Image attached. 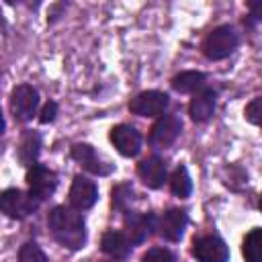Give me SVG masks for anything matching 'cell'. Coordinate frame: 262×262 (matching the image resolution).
<instances>
[{
	"mask_svg": "<svg viewBox=\"0 0 262 262\" xmlns=\"http://www.w3.org/2000/svg\"><path fill=\"white\" fill-rule=\"evenodd\" d=\"M250 10H252V14H254L256 18L262 20V0H260V2H252V4H250Z\"/></svg>",
	"mask_w": 262,
	"mask_h": 262,
	"instance_id": "obj_26",
	"label": "cell"
},
{
	"mask_svg": "<svg viewBox=\"0 0 262 262\" xmlns=\"http://www.w3.org/2000/svg\"><path fill=\"white\" fill-rule=\"evenodd\" d=\"M242 254L246 262H262V229H252L242 244Z\"/></svg>",
	"mask_w": 262,
	"mask_h": 262,
	"instance_id": "obj_19",
	"label": "cell"
},
{
	"mask_svg": "<svg viewBox=\"0 0 262 262\" xmlns=\"http://www.w3.org/2000/svg\"><path fill=\"white\" fill-rule=\"evenodd\" d=\"M156 229V217L145 213H129L125 217V235L131 239V244L145 242Z\"/></svg>",
	"mask_w": 262,
	"mask_h": 262,
	"instance_id": "obj_11",
	"label": "cell"
},
{
	"mask_svg": "<svg viewBox=\"0 0 262 262\" xmlns=\"http://www.w3.org/2000/svg\"><path fill=\"white\" fill-rule=\"evenodd\" d=\"M141 262H174V254L168 248H151L143 254Z\"/></svg>",
	"mask_w": 262,
	"mask_h": 262,
	"instance_id": "obj_23",
	"label": "cell"
},
{
	"mask_svg": "<svg viewBox=\"0 0 262 262\" xmlns=\"http://www.w3.org/2000/svg\"><path fill=\"white\" fill-rule=\"evenodd\" d=\"M205 84V74L203 72H180L178 76L172 78V88L178 92H196Z\"/></svg>",
	"mask_w": 262,
	"mask_h": 262,
	"instance_id": "obj_18",
	"label": "cell"
},
{
	"mask_svg": "<svg viewBox=\"0 0 262 262\" xmlns=\"http://www.w3.org/2000/svg\"><path fill=\"white\" fill-rule=\"evenodd\" d=\"M180 131H182V123H180V119L176 115H162L154 123V127H151L149 141H151L154 147L166 149V147H170L176 141V137L180 135Z\"/></svg>",
	"mask_w": 262,
	"mask_h": 262,
	"instance_id": "obj_7",
	"label": "cell"
},
{
	"mask_svg": "<svg viewBox=\"0 0 262 262\" xmlns=\"http://www.w3.org/2000/svg\"><path fill=\"white\" fill-rule=\"evenodd\" d=\"M133 201V188L127 184H119L113 188V207L119 211H125L127 205Z\"/></svg>",
	"mask_w": 262,
	"mask_h": 262,
	"instance_id": "obj_22",
	"label": "cell"
},
{
	"mask_svg": "<svg viewBox=\"0 0 262 262\" xmlns=\"http://www.w3.org/2000/svg\"><path fill=\"white\" fill-rule=\"evenodd\" d=\"M170 188H172V192H174L176 196H180V199H186V196L190 194V190H192V180H190L188 170H186L184 166H178V168L172 172V176H170Z\"/></svg>",
	"mask_w": 262,
	"mask_h": 262,
	"instance_id": "obj_20",
	"label": "cell"
},
{
	"mask_svg": "<svg viewBox=\"0 0 262 262\" xmlns=\"http://www.w3.org/2000/svg\"><path fill=\"white\" fill-rule=\"evenodd\" d=\"M215 106H217V92L213 88H203L192 96V100L188 104V113H190L192 121L205 123L213 117Z\"/></svg>",
	"mask_w": 262,
	"mask_h": 262,
	"instance_id": "obj_12",
	"label": "cell"
},
{
	"mask_svg": "<svg viewBox=\"0 0 262 262\" xmlns=\"http://www.w3.org/2000/svg\"><path fill=\"white\" fill-rule=\"evenodd\" d=\"M39 207V199L31 192L18 190V188H6L0 194V209L6 217L12 219H25L33 215Z\"/></svg>",
	"mask_w": 262,
	"mask_h": 262,
	"instance_id": "obj_3",
	"label": "cell"
},
{
	"mask_svg": "<svg viewBox=\"0 0 262 262\" xmlns=\"http://www.w3.org/2000/svg\"><path fill=\"white\" fill-rule=\"evenodd\" d=\"M137 174L149 188H160L166 180V164L158 156H149L137 164Z\"/></svg>",
	"mask_w": 262,
	"mask_h": 262,
	"instance_id": "obj_15",
	"label": "cell"
},
{
	"mask_svg": "<svg viewBox=\"0 0 262 262\" xmlns=\"http://www.w3.org/2000/svg\"><path fill=\"white\" fill-rule=\"evenodd\" d=\"M27 186H29V192L35 194L39 201L41 199H47L55 192L57 188V174L41 164H35L27 170Z\"/></svg>",
	"mask_w": 262,
	"mask_h": 262,
	"instance_id": "obj_6",
	"label": "cell"
},
{
	"mask_svg": "<svg viewBox=\"0 0 262 262\" xmlns=\"http://www.w3.org/2000/svg\"><path fill=\"white\" fill-rule=\"evenodd\" d=\"M186 223H188V217L182 209H170L162 215L160 219V235L168 242H178L182 235H184V229H186Z\"/></svg>",
	"mask_w": 262,
	"mask_h": 262,
	"instance_id": "obj_14",
	"label": "cell"
},
{
	"mask_svg": "<svg viewBox=\"0 0 262 262\" xmlns=\"http://www.w3.org/2000/svg\"><path fill=\"white\" fill-rule=\"evenodd\" d=\"M239 43V37L235 33L233 27L229 25H219L215 27L203 41V53L209 57V59H223L227 57L229 53L235 51Z\"/></svg>",
	"mask_w": 262,
	"mask_h": 262,
	"instance_id": "obj_2",
	"label": "cell"
},
{
	"mask_svg": "<svg viewBox=\"0 0 262 262\" xmlns=\"http://www.w3.org/2000/svg\"><path fill=\"white\" fill-rule=\"evenodd\" d=\"M39 106V92L29 86V84H20L12 90L10 94V111L14 115V119L27 123L33 119V115L37 113Z\"/></svg>",
	"mask_w": 262,
	"mask_h": 262,
	"instance_id": "obj_4",
	"label": "cell"
},
{
	"mask_svg": "<svg viewBox=\"0 0 262 262\" xmlns=\"http://www.w3.org/2000/svg\"><path fill=\"white\" fill-rule=\"evenodd\" d=\"M111 143L121 156L133 158L141 149V135L129 125H117L111 129Z\"/></svg>",
	"mask_w": 262,
	"mask_h": 262,
	"instance_id": "obj_10",
	"label": "cell"
},
{
	"mask_svg": "<svg viewBox=\"0 0 262 262\" xmlns=\"http://www.w3.org/2000/svg\"><path fill=\"white\" fill-rule=\"evenodd\" d=\"M192 256L199 262H227L229 260V250H227V246L221 237L203 235V237L194 239Z\"/></svg>",
	"mask_w": 262,
	"mask_h": 262,
	"instance_id": "obj_8",
	"label": "cell"
},
{
	"mask_svg": "<svg viewBox=\"0 0 262 262\" xmlns=\"http://www.w3.org/2000/svg\"><path fill=\"white\" fill-rule=\"evenodd\" d=\"M72 158H74L84 170H88V172H92V174H98V176H104V174H108V172L113 170L111 166H106V164L98 158V154L94 151V147L88 145V143H76V145H72Z\"/></svg>",
	"mask_w": 262,
	"mask_h": 262,
	"instance_id": "obj_13",
	"label": "cell"
},
{
	"mask_svg": "<svg viewBox=\"0 0 262 262\" xmlns=\"http://www.w3.org/2000/svg\"><path fill=\"white\" fill-rule=\"evenodd\" d=\"M47 225L53 233V237L70 248V250H80L86 244V223L84 217L70 207H53L47 215Z\"/></svg>",
	"mask_w": 262,
	"mask_h": 262,
	"instance_id": "obj_1",
	"label": "cell"
},
{
	"mask_svg": "<svg viewBox=\"0 0 262 262\" xmlns=\"http://www.w3.org/2000/svg\"><path fill=\"white\" fill-rule=\"evenodd\" d=\"M55 113H57V104H55L53 100H49V102L43 106V111H41V115H39V121H41V123H51V121L55 119Z\"/></svg>",
	"mask_w": 262,
	"mask_h": 262,
	"instance_id": "obj_25",
	"label": "cell"
},
{
	"mask_svg": "<svg viewBox=\"0 0 262 262\" xmlns=\"http://www.w3.org/2000/svg\"><path fill=\"white\" fill-rule=\"evenodd\" d=\"M168 104H170V98L166 92L145 90L129 100V111L139 117H158L168 108Z\"/></svg>",
	"mask_w": 262,
	"mask_h": 262,
	"instance_id": "obj_5",
	"label": "cell"
},
{
	"mask_svg": "<svg viewBox=\"0 0 262 262\" xmlns=\"http://www.w3.org/2000/svg\"><path fill=\"white\" fill-rule=\"evenodd\" d=\"M96 196H98V190H96V184L92 180H88L86 176H76L72 180L70 194H68L72 209H76V211L90 209L96 203Z\"/></svg>",
	"mask_w": 262,
	"mask_h": 262,
	"instance_id": "obj_9",
	"label": "cell"
},
{
	"mask_svg": "<svg viewBox=\"0 0 262 262\" xmlns=\"http://www.w3.org/2000/svg\"><path fill=\"white\" fill-rule=\"evenodd\" d=\"M100 246H102V252L115 260H123L131 252V239L121 231H106L102 235Z\"/></svg>",
	"mask_w": 262,
	"mask_h": 262,
	"instance_id": "obj_16",
	"label": "cell"
},
{
	"mask_svg": "<svg viewBox=\"0 0 262 262\" xmlns=\"http://www.w3.org/2000/svg\"><path fill=\"white\" fill-rule=\"evenodd\" d=\"M18 262H49L45 252L35 242H27L18 250Z\"/></svg>",
	"mask_w": 262,
	"mask_h": 262,
	"instance_id": "obj_21",
	"label": "cell"
},
{
	"mask_svg": "<svg viewBox=\"0 0 262 262\" xmlns=\"http://www.w3.org/2000/svg\"><path fill=\"white\" fill-rule=\"evenodd\" d=\"M258 209L262 211V196H260V201H258Z\"/></svg>",
	"mask_w": 262,
	"mask_h": 262,
	"instance_id": "obj_27",
	"label": "cell"
},
{
	"mask_svg": "<svg viewBox=\"0 0 262 262\" xmlns=\"http://www.w3.org/2000/svg\"><path fill=\"white\" fill-rule=\"evenodd\" d=\"M244 115H246V119H248L252 125L262 127V96L254 98V100H252V102L246 106Z\"/></svg>",
	"mask_w": 262,
	"mask_h": 262,
	"instance_id": "obj_24",
	"label": "cell"
},
{
	"mask_svg": "<svg viewBox=\"0 0 262 262\" xmlns=\"http://www.w3.org/2000/svg\"><path fill=\"white\" fill-rule=\"evenodd\" d=\"M39 149H41V137H39V133H35V131H25L23 137H20V143H18V160H20L25 166L31 168V166L37 164Z\"/></svg>",
	"mask_w": 262,
	"mask_h": 262,
	"instance_id": "obj_17",
	"label": "cell"
}]
</instances>
